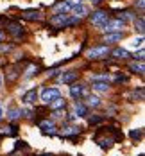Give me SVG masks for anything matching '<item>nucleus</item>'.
Returning <instances> with one entry per match:
<instances>
[{
    "label": "nucleus",
    "instance_id": "obj_22",
    "mask_svg": "<svg viewBox=\"0 0 145 156\" xmlns=\"http://www.w3.org/2000/svg\"><path fill=\"white\" fill-rule=\"evenodd\" d=\"M88 106H91V108H98V106H100V99L95 97V95H90V97H88Z\"/></svg>",
    "mask_w": 145,
    "mask_h": 156
},
{
    "label": "nucleus",
    "instance_id": "obj_4",
    "mask_svg": "<svg viewBox=\"0 0 145 156\" xmlns=\"http://www.w3.org/2000/svg\"><path fill=\"white\" fill-rule=\"evenodd\" d=\"M124 27H126V22H122V20H118V18H115V20H108V22L104 23L102 31H106V32H118V31H122Z\"/></svg>",
    "mask_w": 145,
    "mask_h": 156
},
{
    "label": "nucleus",
    "instance_id": "obj_5",
    "mask_svg": "<svg viewBox=\"0 0 145 156\" xmlns=\"http://www.w3.org/2000/svg\"><path fill=\"white\" fill-rule=\"evenodd\" d=\"M109 54V48L106 45H100V47H93L91 50H88V58L90 59H100V58H106Z\"/></svg>",
    "mask_w": 145,
    "mask_h": 156
},
{
    "label": "nucleus",
    "instance_id": "obj_18",
    "mask_svg": "<svg viewBox=\"0 0 145 156\" xmlns=\"http://www.w3.org/2000/svg\"><path fill=\"white\" fill-rule=\"evenodd\" d=\"M70 9H72V5H70L68 2H61V4L54 5V11H56V15H57V13H68Z\"/></svg>",
    "mask_w": 145,
    "mask_h": 156
},
{
    "label": "nucleus",
    "instance_id": "obj_26",
    "mask_svg": "<svg viewBox=\"0 0 145 156\" xmlns=\"http://www.w3.org/2000/svg\"><path fill=\"white\" fill-rule=\"evenodd\" d=\"M34 74H38V66H31V68L27 70V74H25V77H32Z\"/></svg>",
    "mask_w": 145,
    "mask_h": 156
},
{
    "label": "nucleus",
    "instance_id": "obj_12",
    "mask_svg": "<svg viewBox=\"0 0 145 156\" xmlns=\"http://www.w3.org/2000/svg\"><path fill=\"white\" fill-rule=\"evenodd\" d=\"M7 31L13 36H22L23 34V27L20 23H16V22H7Z\"/></svg>",
    "mask_w": 145,
    "mask_h": 156
},
{
    "label": "nucleus",
    "instance_id": "obj_9",
    "mask_svg": "<svg viewBox=\"0 0 145 156\" xmlns=\"http://www.w3.org/2000/svg\"><path fill=\"white\" fill-rule=\"evenodd\" d=\"M122 38H124V31L106 32V34H104V41H106V43H115V41H120Z\"/></svg>",
    "mask_w": 145,
    "mask_h": 156
},
{
    "label": "nucleus",
    "instance_id": "obj_8",
    "mask_svg": "<svg viewBox=\"0 0 145 156\" xmlns=\"http://www.w3.org/2000/svg\"><path fill=\"white\" fill-rule=\"evenodd\" d=\"M36 101H38V90H36V88L29 90L27 94L22 97V102H23V104H34Z\"/></svg>",
    "mask_w": 145,
    "mask_h": 156
},
{
    "label": "nucleus",
    "instance_id": "obj_35",
    "mask_svg": "<svg viewBox=\"0 0 145 156\" xmlns=\"http://www.w3.org/2000/svg\"><path fill=\"white\" fill-rule=\"evenodd\" d=\"M0 86H2V76H0Z\"/></svg>",
    "mask_w": 145,
    "mask_h": 156
},
{
    "label": "nucleus",
    "instance_id": "obj_25",
    "mask_svg": "<svg viewBox=\"0 0 145 156\" xmlns=\"http://www.w3.org/2000/svg\"><path fill=\"white\" fill-rule=\"evenodd\" d=\"M133 47H134V48H136V47H138V48L143 47V36H140L138 40H134V41H133Z\"/></svg>",
    "mask_w": 145,
    "mask_h": 156
},
{
    "label": "nucleus",
    "instance_id": "obj_16",
    "mask_svg": "<svg viewBox=\"0 0 145 156\" xmlns=\"http://www.w3.org/2000/svg\"><path fill=\"white\" fill-rule=\"evenodd\" d=\"M129 68L133 70V72H136V74H140V76H143V72H145V66H143V61H134V63H131L129 65Z\"/></svg>",
    "mask_w": 145,
    "mask_h": 156
},
{
    "label": "nucleus",
    "instance_id": "obj_10",
    "mask_svg": "<svg viewBox=\"0 0 145 156\" xmlns=\"http://www.w3.org/2000/svg\"><path fill=\"white\" fill-rule=\"evenodd\" d=\"M40 129H41L43 135H54L56 133V126H54V122H50V120L40 122Z\"/></svg>",
    "mask_w": 145,
    "mask_h": 156
},
{
    "label": "nucleus",
    "instance_id": "obj_17",
    "mask_svg": "<svg viewBox=\"0 0 145 156\" xmlns=\"http://www.w3.org/2000/svg\"><path fill=\"white\" fill-rule=\"evenodd\" d=\"M108 88H109V83H106V81H93V90H97V92H108Z\"/></svg>",
    "mask_w": 145,
    "mask_h": 156
},
{
    "label": "nucleus",
    "instance_id": "obj_7",
    "mask_svg": "<svg viewBox=\"0 0 145 156\" xmlns=\"http://www.w3.org/2000/svg\"><path fill=\"white\" fill-rule=\"evenodd\" d=\"M79 77V74L75 72V70H68V72H64L63 76H61V83L64 84H72V83H75Z\"/></svg>",
    "mask_w": 145,
    "mask_h": 156
},
{
    "label": "nucleus",
    "instance_id": "obj_3",
    "mask_svg": "<svg viewBox=\"0 0 145 156\" xmlns=\"http://www.w3.org/2000/svg\"><path fill=\"white\" fill-rule=\"evenodd\" d=\"M70 18H72V16L68 15V13H57V15H54L50 18V25H54V27L70 25Z\"/></svg>",
    "mask_w": 145,
    "mask_h": 156
},
{
    "label": "nucleus",
    "instance_id": "obj_33",
    "mask_svg": "<svg viewBox=\"0 0 145 156\" xmlns=\"http://www.w3.org/2000/svg\"><path fill=\"white\" fill-rule=\"evenodd\" d=\"M2 117H4V109L0 108V119H2Z\"/></svg>",
    "mask_w": 145,
    "mask_h": 156
},
{
    "label": "nucleus",
    "instance_id": "obj_20",
    "mask_svg": "<svg viewBox=\"0 0 145 156\" xmlns=\"http://www.w3.org/2000/svg\"><path fill=\"white\" fill-rule=\"evenodd\" d=\"M64 104H66V101L61 99V97H57V99H54L50 102V109H61V108H64Z\"/></svg>",
    "mask_w": 145,
    "mask_h": 156
},
{
    "label": "nucleus",
    "instance_id": "obj_21",
    "mask_svg": "<svg viewBox=\"0 0 145 156\" xmlns=\"http://www.w3.org/2000/svg\"><path fill=\"white\" fill-rule=\"evenodd\" d=\"M79 127H74V126H68V127H63V135L64 136H72V135H79Z\"/></svg>",
    "mask_w": 145,
    "mask_h": 156
},
{
    "label": "nucleus",
    "instance_id": "obj_11",
    "mask_svg": "<svg viewBox=\"0 0 145 156\" xmlns=\"http://www.w3.org/2000/svg\"><path fill=\"white\" fill-rule=\"evenodd\" d=\"M109 54H111V58H115V59H127V58H131L126 48H120V47L109 50Z\"/></svg>",
    "mask_w": 145,
    "mask_h": 156
},
{
    "label": "nucleus",
    "instance_id": "obj_1",
    "mask_svg": "<svg viewBox=\"0 0 145 156\" xmlns=\"http://www.w3.org/2000/svg\"><path fill=\"white\" fill-rule=\"evenodd\" d=\"M108 20H109V16H108V11H104V9H97V11H93V13L90 15V22H91L95 27H98V29H102Z\"/></svg>",
    "mask_w": 145,
    "mask_h": 156
},
{
    "label": "nucleus",
    "instance_id": "obj_28",
    "mask_svg": "<svg viewBox=\"0 0 145 156\" xmlns=\"http://www.w3.org/2000/svg\"><path fill=\"white\" fill-rule=\"evenodd\" d=\"M143 48H140V52H138V54H136V56H134V59H138V61H143Z\"/></svg>",
    "mask_w": 145,
    "mask_h": 156
},
{
    "label": "nucleus",
    "instance_id": "obj_29",
    "mask_svg": "<svg viewBox=\"0 0 145 156\" xmlns=\"http://www.w3.org/2000/svg\"><path fill=\"white\" fill-rule=\"evenodd\" d=\"M68 4L74 7V5H77V4H82V0H68Z\"/></svg>",
    "mask_w": 145,
    "mask_h": 156
},
{
    "label": "nucleus",
    "instance_id": "obj_24",
    "mask_svg": "<svg viewBox=\"0 0 145 156\" xmlns=\"http://www.w3.org/2000/svg\"><path fill=\"white\" fill-rule=\"evenodd\" d=\"M7 117H9L11 120L18 119V117H20V109H9V111H7Z\"/></svg>",
    "mask_w": 145,
    "mask_h": 156
},
{
    "label": "nucleus",
    "instance_id": "obj_32",
    "mask_svg": "<svg viewBox=\"0 0 145 156\" xmlns=\"http://www.w3.org/2000/svg\"><path fill=\"white\" fill-rule=\"evenodd\" d=\"M4 38H5V34H4V32L0 31V41H2V40H4Z\"/></svg>",
    "mask_w": 145,
    "mask_h": 156
},
{
    "label": "nucleus",
    "instance_id": "obj_19",
    "mask_svg": "<svg viewBox=\"0 0 145 156\" xmlns=\"http://www.w3.org/2000/svg\"><path fill=\"white\" fill-rule=\"evenodd\" d=\"M74 109H75V115H77V117H86V115H88V108H86L82 102H77Z\"/></svg>",
    "mask_w": 145,
    "mask_h": 156
},
{
    "label": "nucleus",
    "instance_id": "obj_23",
    "mask_svg": "<svg viewBox=\"0 0 145 156\" xmlns=\"http://www.w3.org/2000/svg\"><path fill=\"white\" fill-rule=\"evenodd\" d=\"M142 135H143V131H142V129H136V131L133 129V131L129 133V136H131L133 140H140V138H142Z\"/></svg>",
    "mask_w": 145,
    "mask_h": 156
},
{
    "label": "nucleus",
    "instance_id": "obj_14",
    "mask_svg": "<svg viewBox=\"0 0 145 156\" xmlns=\"http://www.w3.org/2000/svg\"><path fill=\"white\" fill-rule=\"evenodd\" d=\"M70 11H74V16H77V18H81V16H84V15H88V9H86V5H82V4L74 5Z\"/></svg>",
    "mask_w": 145,
    "mask_h": 156
},
{
    "label": "nucleus",
    "instance_id": "obj_31",
    "mask_svg": "<svg viewBox=\"0 0 145 156\" xmlns=\"http://www.w3.org/2000/svg\"><path fill=\"white\" fill-rule=\"evenodd\" d=\"M97 122H100L98 117H91V119H90V124H97Z\"/></svg>",
    "mask_w": 145,
    "mask_h": 156
},
{
    "label": "nucleus",
    "instance_id": "obj_34",
    "mask_svg": "<svg viewBox=\"0 0 145 156\" xmlns=\"http://www.w3.org/2000/svg\"><path fill=\"white\" fill-rule=\"evenodd\" d=\"M91 2H93V4H100V2H102V0H91Z\"/></svg>",
    "mask_w": 145,
    "mask_h": 156
},
{
    "label": "nucleus",
    "instance_id": "obj_15",
    "mask_svg": "<svg viewBox=\"0 0 145 156\" xmlns=\"http://www.w3.org/2000/svg\"><path fill=\"white\" fill-rule=\"evenodd\" d=\"M134 27H136V31L140 32V36H143V32H145V20H143V16L134 18Z\"/></svg>",
    "mask_w": 145,
    "mask_h": 156
},
{
    "label": "nucleus",
    "instance_id": "obj_2",
    "mask_svg": "<svg viewBox=\"0 0 145 156\" xmlns=\"http://www.w3.org/2000/svg\"><path fill=\"white\" fill-rule=\"evenodd\" d=\"M57 97H61V94H59V90L54 88V86L43 88V90H41V95H40V99H41L43 104H50V102H52L54 99H57Z\"/></svg>",
    "mask_w": 145,
    "mask_h": 156
},
{
    "label": "nucleus",
    "instance_id": "obj_30",
    "mask_svg": "<svg viewBox=\"0 0 145 156\" xmlns=\"http://www.w3.org/2000/svg\"><path fill=\"white\" fill-rule=\"evenodd\" d=\"M126 81H127V77H122V76H118L115 79V83H126Z\"/></svg>",
    "mask_w": 145,
    "mask_h": 156
},
{
    "label": "nucleus",
    "instance_id": "obj_6",
    "mask_svg": "<svg viewBox=\"0 0 145 156\" xmlns=\"http://www.w3.org/2000/svg\"><path fill=\"white\" fill-rule=\"evenodd\" d=\"M70 95H72L74 99H82V97H86V95H88V88H86L84 84L72 83V86H70Z\"/></svg>",
    "mask_w": 145,
    "mask_h": 156
},
{
    "label": "nucleus",
    "instance_id": "obj_27",
    "mask_svg": "<svg viewBox=\"0 0 145 156\" xmlns=\"http://www.w3.org/2000/svg\"><path fill=\"white\" fill-rule=\"evenodd\" d=\"M134 5H136L138 9H142V11H143V7H145V0H136V2H134Z\"/></svg>",
    "mask_w": 145,
    "mask_h": 156
},
{
    "label": "nucleus",
    "instance_id": "obj_13",
    "mask_svg": "<svg viewBox=\"0 0 145 156\" xmlns=\"http://www.w3.org/2000/svg\"><path fill=\"white\" fill-rule=\"evenodd\" d=\"M22 16H23L25 20H31V22H34V20H41V13L36 11V9H27V11L22 13Z\"/></svg>",
    "mask_w": 145,
    "mask_h": 156
}]
</instances>
